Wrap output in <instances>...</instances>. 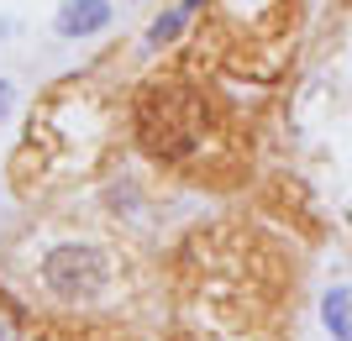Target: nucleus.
I'll use <instances>...</instances> for the list:
<instances>
[{
	"mask_svg": "<svg viewBox=\"0 0 352 341\" xmlns=\"http://www.w3.org/2000/svg\"><path fill=\"white\" fill-rule=\"evenodd\" d=\"M321 320L337 341H352V289L347 283H337V289L321 294Z\"/></svg>",
	"mask_w": 352,
	"mask_h": 341,
	"instance_id": "nucleus-5",
	"label": "nucleus"
},
{
	"mask_svg": "<svg viewBox=\"0 0 352 341\" xmlns=\"http://www.w3.org/2000/svg\"><path fill=\"white\" fill-rule=\"evenodd\" d=\"M11 110H16V84H11V79H0V121L11 116Z\"/></svg>",
	"mask_w": 352,
	"mask_h": 341,
	"instance_id": "nucleus-6",
	"label": "nucleus"
},
{
	"mask_svg": "<svg viewBox=\"0 0 352 341\" xmlns=\"http://www.w3.org/2000/svg\"><path fill=\"white\" fill-rule=\"evenodd\" d=\"M137 142L163 168H200L210 152V105L184 79H147L132 100Z\"/></svg>",
	"mask_w": 352,
	"mask_h": 341,
	"instance_id": "nucleus-1",
	"label": "nucleus"
},
{
	"mask_svg": "<svg viewBox=\"0 0 352 341\" xmlns=\"http://www.w3.org/2000/svg\"><path fill=\"white\" fill-rule=\"evenodd\" d=\"M0 341H16V331H11V326H6V320H0Z\"/></svg>",
	"mask_w": 352,
	"mask_h": 341,
	"instance_id": "nucleus-7",
	"label": "nucleus"
},
{
	"mask_svg": "<svg viewBox=\"0 0 352 341\" xmlns=\"http://www.w3.org/2000/svg\"><path fill=\"white\" fill-rule=\"evenodd\" d=\"M111 21H116V5H111V0H63L58 11H53V32H58L63 43H89V37H100Z\"/></svg>",
	"mask_w": 352,
	"mask_h": 341,
	"instance_id": "nucleus-3",
	"label": "nucleus"
},
{
	"mask_svg": "<svg viewBox=\"0 0 352 341\" xmlns=\"http://www.w3.org/2000/svg\"><path fill=\"white\" fill-rule=\"evenodd\" d=\"M116 283V263L105 247L95 242H58L47 247L43 263H37V289H43L53 305H69V310H89L100 305Z\"/></svg>",
	"mask_w": 352,
	"mask_h": 341,
	"instance_id": "nucleus-2",
	"label": "nucleus"
},
{
	"mask_svg": "<svg viewBox=\"0 0 352 341\" xmlns=\"http://www.w3.org/2000/svg\"><path fill=\"white\" fill-rule=\"evenodd\" d=\"M200 5H206V0H174V5H168V11H163L153 27H147L142 43H147V47H168V43H179V32L190 27V16L200 11Z\"/></svg>",
	"mask_w": 352,
	"mask_h": 341,
	"instance_id": "nucleus-4",
	"label": "nucleus"
},
{
	"mask_svg": "<svg viewBox=\"0 0 352 341\" xmlns=\"http://www.w3.org/2000/svg\"><path fill=\"white\" fill-rule=\"evenodd\" d=\"M0 32H11V21H0Z\"/></svg>",
	"mask_w": 352,
	"mask_h": 341,
	"instance_id": "nucleus-8",
	"label": "nucleus"
}]
</instances>
